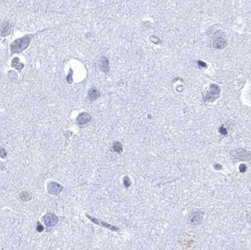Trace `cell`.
I'll list each match as a JSON object with an SVG mask.
<instances>
[{
	"instance_id": "obj_1",
	"label": "cell",
	"mask_w": 251,
	"mask_h": 250,
	"mask_svg": "<svg viewBox=\"0 0 251 250\" xmlns=\"http://www.w3.org/2000/svg\"><path fill=\"white\" fill-rule=\"evenodd\" d=\"M32 37H33L32 35H25L23 38H21V39H18V40L14 41L11 44V54L21 53L25 49H27L28 47L29 43H30Z\"/></svg>"
},
{
	"instance_id": "obj_2",
	"label": "cell",
	"mask_w": 251,
	"mask_h": 250,
	"mask_svg": "<svg viewBox=\"0 0 251 250\" xmlns=\"http://www.w3.org/2000/svg\"><path fill=\"white\" fill-rule=\"evenodd\" d=\"M220 95V88L215 84H212L210 86L209 90L207 91L204 101L205 102H214L218 98Z\"/></svg>"
},
{
	"instance_id": "obj_3",
	"label": "cell",
	"mask_w": 251,
	"mask_h": 250,
	"mask_svg": "<svg viewBox=\"0 0 251 250\" xmlns=\"http://www.w3.org/2000/svg\"><path fill=\"white\" fill-rule=\"evenodd\" d=\"M231 154L233 159L240 161H248L251 158V153L245 149H237L233 151Z\"/></svg>"
},
{
	"instance_id": "obj_4",
	"label": "cell",
	"mask_w": 251,
	"mask_h": 250,
	"mask_svg": "<svg viewBox=\"0 0 251 250\" xmlns=\"http://www.w3.org/2000/svg\"><path fill=\"white\" fill-rule=\"evenodd\" d=\"M203 215H204V214L201 211H193V213L191 214V215H190V224L193 227L201 225V224L202 223V221H203Z\"/></svg>"
},
{
	"instance_id": "obj_5",
	"label": "cell",
	"mask_w": 251,
	"mask_h": 250,
	"mask_svg": "<svg viewBox=\"0 0 251 250\" xmlns=\"http://www.w3.org/2000/svg\"><path fill=\"white\" fill-rule=\"evenodd\" d=\"M86 216H87L89 220H90L91 222H93L94 224H96V225H99V226L103 227V228H108V230H113V231H118V227L112 226V225H110V224H107V223H105V222H104V221H102V220H100V219H97V218L93 217V216H90V215H88V214H87Z\"/></svg>"
},
{
	"instance_id": "obj_6",
	"label": "cell",
	"mask_w": 251,
	"mask_h": 250,
	"mask_svg": "<svg viewBox=\"0 0 251 250\" xmlns=\"http://www.w3.org/2000/svg\"><path fill=\"white\" fill-rule=\"evenodd\" d=\"M228 45V41L224 37H215L212 41V46L215 49H223Z\"/></svg>"
},
{
	"instance_id": "obj_7",
	"label": "cell",
	"mask_w": 251,
	"mask_h": 250,
	"mask_svg": "<svg viewBox=\"0 0 251 250\" xmlns=\"http://www.w3.org/2000/svg\"><path fill=\"white\" fill-rule=\"evenodd\" d=\"M43 221L45 223V226L50 228V227L55 226L58 222V217L57 216V215L53 214L48 213V214H46L43 216Z\"/></svg>"
},
{
	"instance_id": "obj_8",
	"label": "cell",
	"mask_w": 251,
	"mask_h": 250,
	"mask_svg": "<svg viewBox=\"0 0 251 250\" xmlns=\"http://www.w3.org/2000/svg\"><path fill=\"white\" fill-rule=\"evenodd\" d=\"M47 189H48V192L51 195H57L62 191V186L59 183H56V181H52V183H50L48 184Z\"/></svg>"
},
{
	"instance_id": "obj_9",
	"label": "cell",
	"mask_w": 251,
	"mask_h": 250,
	"mask_svg": "<svg viewBox=\"0 0 251 250\" xmlns=\"http://www.w3.org/2000/svg\"><path fill=\"white\" fill-rule=\"evenodd\" d=\"M98 66H99L100 70L104 73H108L109 71V61L107 57H102L99 60H98Z\"/></svg>"
},
{
	"instance_id": "obj_10",
	"label": "cell",
	"mask_w": 251,
	"mask_h": 250,
	"mask_svg": "<svg viewBox=\"0 0 251 250\" xmlns=\"http://www.w3.org/2000/svg\"><path fill=\"white\" fill-rule=\"evenodd\" d=\"M90 120H91V117L89 116L88 113H81L77 118H76V122H77V124L79 125H84L90 121Z\"/></svg>"
},
{
	"instance_id": "obj_11",
	"label": "cell",
	"mask_w": 251,
	"mask_h": 250,
	"mask_svg": "<svg viewBox=\"0 0 251 250\" xmlns=\"http://www.w3.org/2000/svg\"><path fill=\"white\" fill-rule=\"evenodd\" d=\"M101 96V93L99 92V90L97 88H90L88 92V98L89 101H95L97 100L99 97Z\"/></svg>"
},
{
	"instance_id": "obj_12",
	"label": "cell",
	"mask_w": 251,
	"mask_h": 250,
	"mask_svg": "<svg viewBox=\"0 0 251 250\" xmlns=\"http://www.w3.org/2000/svg\"><path fill=\"white\" fill-rule=\"evenodd\" d=\"M11 27L10 24L8 22H3L1 25V36L2 37L8 36L11 32Z\"/></svg>"
},
{
	"instance_id": "obj_13",
	"label": "cell",
	"mask_w": 251,
	"mask_h": 250,
	"mask_svg": "<svg viewBox=\"0 0 251 250\" xmlns=\"http://www.w3.org/2000/svg\"><path fill=\"white\" fill-rule=\"evenodd\" d=\"M11 66L13 67V68H15V69L18 70V71H21V70H22L23 68H24V64H23L22 62H20V60H19L18 57H15V58L12 59Z\"/></svg>"
},
{
	"instance_id": "obj_14",
	"label": "cell",
	"mask_w": 251,
	"mask_h": 250,
	"mask_svg": "<svg viewBox=\"0 0 251 250\" xmlns=\"http://www.w3.org/2000/svg\"><path fill=\"white\" fill-rule=\"evenodd\" d=\"M112 151L117 152V153H121L122 152V145L120 142H115L112 146Z\"/></svg>"
},
{
	"instance_id": "obj_15",
	"label": "cell",
	"mask_w": 251,
	"mask_h": 250,
	"mask_svg": "<svg viewBox=\"0 0 251 250\" xmlns=\"http://www.w3.org/2000/svg\"><path fill=\"white\" fill-rule=\"evenodd\" d=\"M20 200L22 201H29L31 200V195L27 192H22L20 194Z\"/></svg>"
},
{
	"instance_id": "obj_16",
	"label": "cell",
	"mask_w": 251,
	"mask_h": 250,
	"mask_svg": "<svg viewBox=\"0 0 251 250\" xmlns=\"http://www.w3.org/2000/svg\"><path fill=\"white\" fill-rule=\"evenodd\" d=\"M123 184H124V187H125V188L130 187L131 181H130V178H129L128 176H125V177H124V179H123Z\"/></svg>"
},
{
	"instance_id": "obj_17",
	"label": "cell",
	"mask_w": 251,
	"mask_h": 250,
	"mask_svg": "<svg viewBox=\"0 0 251 250\" xmlns=\"http://www.w3.org/2000/svg\"><path fill=\"white\" fill-rule=\"evenodd\" d=\"M36 230H37V231H38V232H42V231L44 230V228H43V226H42L40 222H38V223H37V228H36Z\"/></svg>"
},
{
	"instance_id": "obj_18",
	"label": "cell",
	"mask_w": 251,
	"mask_h": 250,
	"mask_svg": "<svg viewBox=\"0 0 251 250\" xmlns=\"http://www.w3.org/2000/svg\"><path fill=\"white\" fill-rule=\"evenodd\" d=\"M219 133H220L221 134H223V135H226V134H228V130L225 128L224 126H221L220 129H219Z\"/></svg>"
},
{
	"instance_id": "obj_19",
	"label": "cell",
	"mask_w": 251,
	"mask_h": 250,
	"mask_svg": "<svg viewBox=\"0 0 251 250\" xmlns=\"http://www.w3.org/2000/svg\"><path fill=\"white\" fill-rule=\"evenodd\" d=\"M72 76H73V71L72 70H70V74L68 75V77H67V81H68V83H72L73 82V79H72Z\"/></svg>"
},
{
	"instance_id": "obj_20",
	"label": "cell",
	"mask_w": 251,
	"mask_h": 250,
	"mask_svg": "<svg viewBox=\"0 0 251 250\" xmlns=\"http://www.w3.org/2000/svg\"><path fill=\"white\" fill-rule=\"evenodd\" d=\"M198 65L201 67V68H206V67H207L206 63H204V62H202V61H201V60L198 61Z\"/></svg>"
},
{
	"instance_id": "obj_21",
	"label": "cell",
	"mask_w": 251,
	"mask_h": 250,
	"mask_svg": "<svg viewBox=\"0 0 251 250\" xmlns=\"http://www.w3.org/2000/svg\"><path fill=\"white\" fill-rule=\"evenodd\" d=\"M246 170V166L245 165H241L240 166V171L241 172H245Z\"/></svg>"
},
{
	"instance_id": "obj_22",
	"label": "cell",
	"mask_w": 251,
	"mask_h": 250,
	"mask_svg": "<svg viewBox=\"0 0 251 250\" xmlns=\"http://www.w3.org/2000/svg\"><path fill=\"white\" fill-rule=\"evenodd\" d=\"M1 157L2 158H5L6 157V151L4 149H1Z\"/></svg>"
},
{
	"instance_id": "obj_23",
	"label": "cell",
	"mask_w": 251,
	"mask_h": 250,
	"mask_svg": "<svg viewBox=\"0 0 251 250\" xmlns=\"http://www.w3.org/2000/svg\"><path fill=\"white\" fill-rule=\"evenodd\" d=\"M215 169H219V168H221V166H220V165H215Z\"/></svg>"
},
{
	"instance_id": "obj_24",
	"label": "cell",
	"mask_w": 251,
	"mask_h": 250,
	"mask_svg": "<svg viewBox=\"0 0 251 250\" xmlns=\"http://www.w3.org/2000/svg\"><path fill=\"white\" fill-rule=\"evenodd\" d=\"M247 218H248V220H249V221H251V214L248 215V216H247Z\"/></svg>"
}]
</instances>
